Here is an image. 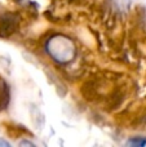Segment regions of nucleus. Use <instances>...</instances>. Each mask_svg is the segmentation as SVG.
Returning <instances> with one entry per match:
<instances>
[{
    "mask_svg": "<svg viewBox=\"0 0 146 147\" xmlns=\"http://www.w3.org/2000/svg\"><path fill=\"white\" fill-rule=\"evenodd\" d=\"M45 51L51 56V58H53L57 63L61 65L71 62L75 58V53H76L74 41L69 36L61 35V34L53 35L47 41Z\"/></svg>",
    "mask_w": 146,
    "mask_h": 147,
    "instance_id": "obj_1",
    "label": "nucleus"
},
{
    "mask_svg": "<svg viewBox=\"0 0 146 147\" xmlns=\"http://www.w3.org/2000/svg\"><path fill=\"white\" fill-rule=\"evenodd\" d=\"M129 145L132 146H145L146 145V140H140V138H133L129 141Z\"/></svg>",
    "mask_w": 146,
    "mask_h": 147,
    "instance_id": "obj_2",
    "label": "nucleus"
},
{
    "mask_svg": "<svg viewBox=\"0 0 146 147\" xmlns=\"http://www.w3.org/2000/svg\"><path fill=\"white\" fill-rule=\"evenodd\" d=\"M20 146H31V147H34L35 145H34V143H30V142H26V141H22V142L20 143Z\"/></svg>",
    "mask_w": 146,
    "mask_h": 147,
    "instance_id": "obj_3",
    "label": "nucleus"
},
{
    "mask_svg": "<svg viewBox=\"0 0 146 147\" xmlns=\"http://www.w3.org/2000/svg\"><path fill=\"white\" fill-rule=\"evenodd\" d=\"M1 146H4V147H9V143L7 142V141H4V140H0V147Z\"/></svg>",
    "mask_w": 146,
    "mask_h": 147,
    "instance_id": "obj_4",
    "label": "nucleus"
}]
</instances>
